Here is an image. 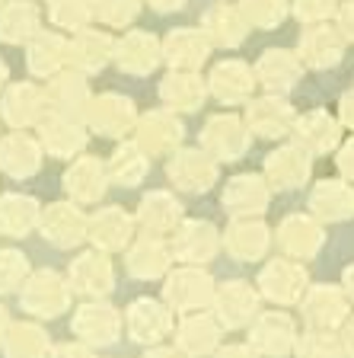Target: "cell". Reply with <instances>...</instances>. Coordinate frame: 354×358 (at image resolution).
I'll use <instances>...</instances> for the list:
<instances>
[{
	"label": "cell",
	"mask_w": 354,
	"mask_h": 358,
	"mask_svg": "<svg viewBox=\"0 0 354 358\" xmlns=\"http://www.w3.org/2000/svg\"><path fill=\"white\" fill-rule=\"evenodd\" d=\"M297 358H345V345L332 333H307L297 343Z\"/></svg>",
	"instance_id": "5bb4252c"
},
{
	"label": "cell",
	"mask_w": 354,
	"mask_h": 358,
	"mask_svg": "<svg viewBox=\"0 0 354 358\" xmlns=\"http://www.w3.org/2000/svg\"><path fill=\"white\" fill-rule=\"evenodd\" d=\"M265 243H268V237H265V227H262V224H239L227 237V246L236 256H243V259L258 256L265 250Z\"/></svg>",
	"instance_id": "7c38bea8"
},
{
	"label": "cell",
	"mask_w": 354,
	"mask_h": 358,
	"mask_svg": "<svg viewBox=\"0 0 354 358\" xmlns=\"http://www.w3.org/2000/svg\"><path fill=\"white\" fill-rule=\"evenodd\" d=\"M341 345H345V355H351V358H354V320L348 323V329H345V339H341Z\"/></svg>",
	"instance_id": "ffe728a7"
},
{
	"label": "cell",
	"mask_w": 354,
	"mask_h": 358,
	"mask_svg": "<svg viewBox=\"0 0 354 358\" xmlns=\"http://www.w3.org/2000/svg\"><path fill=\"white\" fill-rule=\"evenodd\" d=\"M163 266H166V256H163L160 246H144L134 253V272L138 275H156Z\"/></svg>",
	"instance_id": "e0dca14e"
},
{
	"label": "cell",
	"mask_w": 354,
	"mask_h": 358,
	"mask_svg": "<svg viewBox=\"0 0 354 358\" xmlns=\"http://www.w3.org/2000/svg\"><path fill=\"white\" fill-rule=\"evenodd\" d=\"M294 323L284 313H265V317H258L256 329H252V345L262 355H288L294 349Z\"/></svg>",
	"instance_id": "6da1fadb"
},
{
	"label": "cell",
	"mask_w": 354,
	"mask_h": 358,
	"mask_svg": "<svg viewBox=\"0 0 354 358\" xmlns=\"http://www.w3.org/2000/svg\"><path fill=\"white\" fill-rule=\"evenodd\" d=\"M217 358H258L252 349H246V345H227L223 352H217Z\"/></svg>",
	"instance_id": "d6986e66"
},
{
	"label": "cell",
	"mask_w": 354,
	"mask_h": 358,
	"mask_svg": "<svg viewBox=\"0 0 354 358\" xmlns=\"http://www.w3.org/2000/svg\"><path fill=\"white\" fill-rule=\"evenodd\" d=\"M52 358H93V355H89L83 345H58Z\"/></svg>",
	"instance_id": "ac0fdd59"
},
{
	"label": "cell",
	"mask_w": 354,
	"mask_h": 358,
	"mask_svg": "<svg viewBox=\"0 0 354 358\" xmlns=\"http://www.w3.org/2000/svg\"><path fill=\"white\" fill-rule=\"evenodd\" d=\"M166 294L172 298V304L189 310V307H198L201 301L211 298V278L201 275V272H179L170 282Z\"/></svg>",
	"instance_id": "ba28073f"
},
{
	"label": "cell",
	"mask_w": 354,
	"mask_h": 358,
	"mask_svg": "<svg viewBox=\"0 0 354 358\" xmlns=\"http://www.w3.org/2000/svg\"><path fill=\"white\" fill-rule=\"evenodd\" d=\"M77 336H83L93 345H105L115 339L118 333V317L112 313V307H83L80 317L74 323Z\"/></svg>",
	"instance_id": "5b68a950"
},
{
	"label": "cell",
	"mask_w": 354,
	"mask_h": 358,
	"mask_svg": "<svg viewBox=\"0 0 354 358\" xmlns=\"http://www.w3.org/2000/svg\"><path fill=\"white\" fill-rule=\"evenodd\" d=\"M128 329L138 343H156L170 333V313L156 301H134L131 313H128Z\"/></svg>",
	"instance_id": "3957f363"
},
{
	"label": "cell",
	"mask_w": 354,
	"mask_h": 358,
	"mask_svg": "<svg viewBox=\"0 0 354 358\" xmlns=\"http://www.w3.org/2000/svg\"><path fill=\"white\" fill-rule=\"evenodd\" d=\"M303 313H307V320L313 327H335L339 320H345L348 313V304H345V294L335 288H313L307 304H303Z\"/></svg>",
	"instance_id": "277c9868"
},
{
	"label": "cell",
	"mask_w": 354,
	"mask_h": 358,
	"mask_svg": "<svg viewBox=\"0 0 354 358\" xmlns=\"http://www.w3.org/2000/svg\"><path fill=\"white\" fill-rule=\"evenodd\" d=\"M144 358H185V355H179V352H172V349H154V352H147Z\"/></svg>",
	"instance_id": "44dd1931"
},
{
	"label": "cell",
	"mask_w": 354,
	"mask_h": 358,
	"mask_svg": "<svg viewBox=\"0 0 354 358\" xmlns=\"http://www.w3.org/2000/svg\"><path fill=\"white\" fill-rule=\"evenodd\" d=\"M221 317L227 327H239V323H246L256 313L258 307V298L252 294L249 288H246V282H230L227 288L221 291Z\"/></svg>",
	"instance_id": "8992f818"
},
{
	"label": "cell",
	"mask_w": 354,
	"mask_h": 358,
	"mask_svg": "<svg viewBox=\"0 0 354 358\" xmlns=\"http://www.w3.org/2000/svg\"><path fill=\"white\" fill-rule=\"evenodd\" d=\"M26 272V256L20 253H0V291H10L16 278Z\"/></svg>",
	"instance_id": "2e32d148"
},
{
	"label": "cell",
	"mask_w": 354,
	"mask_h": 358,
	"mask_svg": "<svg viewBox=\"0 0 354 358\" xmlns=\"http://www.w3.org/2000/svg\"><path fill=\"white\" fill-rule=\"evenodd\" d=\"M262 288L272 301H297L307 288V272L300 266H290V262H272V266L262 272Z\"/></svg>",
	"instance_id": "7a4b0ae2"
},
{
	"label": "cell",
	"mask_w": 354,
	"mask_h": 358,
	"mask_svg": "<svg viewBox=\"0 0 354 358\" xmlns=\"http://www.w3.org/2000/svg\"><path fill=\"white\" fill-rule=\"evenodd\" d=\"M182 256L189 259H207L214 253V227L211 224H189L182 231Z\"/></svg>",
	"instance_id": "4fadbf2b"
},
{
	"label": "cell",
	"mask_w": 354,
	"mask_h": 358,
	"mask_svg": "<svg viewBox=\"0 0 354 358\" xmlns=\"http://www.w3.org/2000/svg\"><path fill=\"white\" fill-rule=\"evenodd\" d=\"M345 285H348V294H351V298H354V266L345 272Z\"/></svg>",
	"instance_id": "7402d4cb"
},
{
	"label": "cell",
	"mask_w": 354,
	"mask_h": 358,
	"mask_svg": "<svg viewBox=\"0 0 354 358\" xmlns=\"http://www.w3.org/2000/svg\"><path fill=\"white\" fill-rule=\"evenodd\" d=\"M99 259H103V256H83V259L77 262V272H74L77 288H83V291H105L109 288V266Z\"/></svg>",
	"instance_id": "9a60e30c"
},
{
	"label": "cell",
	"mask_w": 354,
	"mask_h": 358,
	"mask_svg": "<svg viewBox=\"0 0 354 358\" xmlns=\"http://www.w3.org/2000/svg\"><path fill=\"white\" fill-rule=\"evenodd\" d=\"M3 327H7V313H3V307H0V336H3Z\"/></svg>",
	"instance_id": "603a6c76"
},
{
	"label": "cell",
	"mask_w": 354,
	"mask_h": 358,
	"mask_svg": "<svg viewBox=\"0 0 354 358\" xmlns=\"http://www.w3.org/2000/svg\"><path fill=\"white\" fill-rule=\"evenodd\" d=\"M179 345H182L185 355H207L217 345V327L205 317L185 320L182 333H179Z\"/></svg>",
	"instance_id": "9c48e42d"
},
{
	"label": "cell",
	"mask_w": 354,
	"mask_h": 358,
	"mask_svg": "<svg viewBox=\"0 0 354 358\" xmlns=\"http://www.w3.org/2000/svg\"><path fill=\"white\" fill-rule=\"evenodd\" d=\"M58 275H52V272H42V275L32 278V288L29 294H26V304H29L32 313H38V317H54V313H61V307H64V291L58 288Z\"/></svg>",
	"instance_id": "52a82bcc"
},
{
	"label": "cell",
	"mask_w": 354,
	"mask_h": 358,
	"mask_svg": "<svg viewBox=\"0 0 354 358\" xmlns=\"http://www.w3.org/2000/svg\"><path fill=\"white\" fill-rule=\"evenodd\" d=\"M319 240H323L319 237V227H313V224L303 221V217H290V221L281 227V243L297 256H310L319 246Z\"/></svg>",
	"instance_id": "30bf717a"
},
{
	"label": "cell",
	"mask_w": 354,
	"mask_h": 358,
	"mask_svg": "<svg viewBox=\"0 0 354 358\" xmlns=\"http://www.w3.org/2000/svg\"><path fill=\"white\" fill-rule=\"evenodd\" d=\"M48 355V339L36 327H16L7 339V358H45Z\"/></svg>",
	"instance_id": "8fae6325"
}]
</instances>
